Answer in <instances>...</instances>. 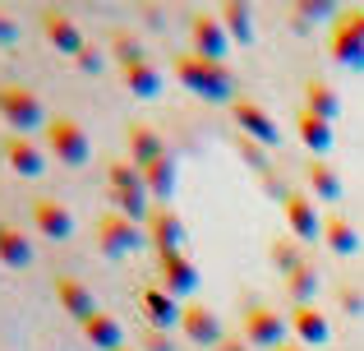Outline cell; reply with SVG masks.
<instances>
[{
    "label": "cell",
    "instance_id": "1",
    "mask_svg": "<svg viewBox=\"0 0 364 351\" xmlns=\"http://www.w3.org/2000/svg\"><path fill=\"white\" fill-rule=\"evenodd\" d=\"M171 74L203 102H235V79H231V70L217 65V61H203V56H194V51H180V56H171Z\"/></svg>",
    "mask_w": 364,
    "mask_h": 351
},
{
    "label": "cell",
    "instance_id": "2",
    "mask_svg": "<svg viewBox=\"0 0 364 351\" xmlns=\"http://www.w3.org/2000/svg\"><path fill=\"white\" fill-rule=\"evenodd\" d=\"M328 51L346 70H364V5H341L328 33Z\"/></svg>",
    "mask_w": 364,
    "mask_h": 351
},
{
    "label": "cell",
    "instance_id": "3",
    "mask_svg": "<svg viewBox=\"0 0 364 351\" xmlns=\"http://www.w3.org/2000/svg\"><path fill=\"white\" fill-rule=\"evenodd\" d=\"M0 120H5L14 135L33 139V130H46V111L28 83H0Z\"/></svg>",
    "mask_w": 364,
    "mask_h": 351
},
{
    "label": "cell",
    "instance_id": "4",
    "mask_svg": "<svg viewBox=\"0 0 364 351\" xmlns=\"http://www.w3.org/2000/svg\"><path fill=\"white\" fill-rule=\"evenodd\" d=\"M42 139H46V148H51V157L65 162V167H83L92 157V139L74 116H46Z\"/></svg>",
    "mask_w": 364,
    "mask_h": 351
},
{
    "label": "cell",
    "instance_id": "5",
    "mask_svg": "<svg viewBox=\"0 0 364 351\" xmlns=\"http://www.w3.org/2000/svg\"><path fill=\"white\" fill-rule=\"evenodd\" d=\"M286 333H291V324H286V315H277L272 305H245L240 337H245L254 351H277V347H286Z\"/></svg>",
    "mask_w": 364,
    "mask_h": 351
},
{
    "label": "cell",
    "instance_id": "6",
    "mask_svg": "<svg viewBox=\"0 0 364 351\" xmlns=\"http://www.w3.org/2000/svg\"><path fill=\"white\" fill-rule=\"evenodd\" d=\"M143 236H148V245L157 250V259H166V254H185V241H189L185 217H180L171 204H152L148 222H143Z\"/></svg>",
    "mask_w": 364,
    "mask_h": 351
},
{
    "label": "cell",
    "instance_id": "7",
    "mask_svg": "<svg viewBox=\"0 0 364 351\" xmlns=\"http://www.w3.org/2000/svg\"><path fill=\"white\" fill-rule=\"evenodd\" d=\"M189 51L203 56V61L226 65V51H231V37H226L217 9H194L189 14Z\"/></svg>",
    "mask_w": 364,
    "mask_h": 351
},
{
    "label": "cell",
    "instance_id": "8",
    "mask_svg": "<svg viewBox=\"0 0 364 351\" xmlns=\"http://www.w3.org/2000/svg\"><path fill=\"white\" fill-rule=\"evenodd\" d=\"M92 236H97V250H102V254H129V250H139V245H148L143 226L129 222V217L116 213V208H107V213L97 217Z\"/></svg>",
    "mask_w": 364,
    "mask_h": 351
},
{
    "label": "cell",
    "instance_id": "9",
    "mask_svg": "<svg viewBox=\"0 0 364 351\" xmlns=\"http://www.w3.org/2000/svg\"><path fill=\"white\" fill-rule=\"evenodd\" d=\"M231 116H235V125L245 130L249 144H258V148H277V144H282V125H277L272 111L258 107L254 98H235L231 102Z\"/></svg>",
    "mask_w": 364,
    "mask_h": 351
},
{
    "label": "cell",
    "instance_id": "10",
    "mask_svg": "<svg viewBox=\"0 0 364 351\" xmlns=\"http://www.w3.org/2000/svg\"><path fill=\"white\" fill-rule=\"evenodd\" d=\"M282 217H286V231H291L295 241H318V236H323V217H318V208H314V194L286 189Z\"/></svg>",
    "mask_w": 364,
    "mask_h": 351
},
{
    "label": "cell",
    "instance_id": "11",
    "mask_svg": "<svg viewBox=\"0 0 364 351\" xmlns=\"http://www.w3.org/2000/svg\"><path fill=\"white\" fill-rule=\"evenodd\" d=\"M180 333L194 347H222V337H226L222 319H217L203 300H185V305H180Z\"/></svg>",
    "mask_w": 364,
    "mask_h": 351
},
{
    "label": "cell",
    "instance_id": "12",
    "mask_svg": "<svg viewBox=\"0 0 364 351\" xmlns=\"http://www.w3.org/2000/svg\"><path fill=\"white\" fill-rule=\"evenodd\" d=\"M37 19H42V33H46V42H51L55 51H65V56H79L83 46H88V37L79 33V23H74V14H70V9H55V5H46V9H37Z\"/></svg>",
    "mask_w": 364,
    "mask_h": 351
},
{
    "label": "cell",
    "instance_id": "13",
    "mask_svg": "<svg viewBox=\"0 0 364 351\" xmlns=\"http://www.w3.org/2000/svg\"><path fill=\"white\" fill-rule=\"evenodd\" d=\"M33 226H37V236H46V241H70L74 236V213L60 204V199L42 194V199H33Z\"/></svg>",
    "mask_w": 364,
    "mask_h": 351
},
{
    "label": "cell",
    "instance_id": "14",
    "mask_svg": "<svg viewBox=\"0 0 364 351\" xmlns=\"http://www.w3.org/2000/svg\"><path fill=\"white\" fill-rule=\"evenodd\" d=\"M286 324H291V333H295V342H300V347L332 342V324H328V315H323L318 305H291Z\"/></svg>",
    "mask_w": 364,
    "mask_h": 351
},
{
    "label": "cell",
    "instance_id": "15",
    "mask_svg": "<svg viewBox=\"0 0 364 351\" xmlns=\"http://www.w3.org/2000/svg\"><path fill=\"white\" fill-rule=\"evenodd\" d=\"M139 310H143V319H148V328H157V333L180 328V300L171 296V291H161V287H143L139 291Z\"/></svg>",
    "mask_w": 364,
    "mask_h": 351
},
{
    "label": "cell",
    "instance_id": "16",
    "mask_svg": "<svg viewBox=\"0 0 364 351\" xmlns=\"http://www.w3.org/2000/svg\"><path fill=\"white\" fill-rule=\"evenodd\" d=\"M157 263H161V291H171V296L185 305V296H194V287H198L194 259H189V254H166V259H157Z\"/></svg>",
    "mask_w": 364,
    "mask_h": 351
},
{
    "label": "cell",
    "instance_id": "17",
    "mask_svg": "<svg viewBox=\"0 0 364 351\" xmlns=\"http://www.w3.org/2000/svg\"><path fill=\"white\" fill-rule=\"evenodd\" d=\"M55 300H60L65 315H74L79 324H88V319L97 315V296H92L79 278H70V273H60V278H55Z\"/></svg>",
    "mask_w": 364,
    "mask_h": 351
},
{
    "label": "cell",
    "instance_id": "18",
    "mask_svg": "<svg viewBox=\"0 0 364 351\" xmlns=\"http://www.w3.org/2000/svg\"><path fill=\"white\" fill-rule=\"evenodd\" d=\"M323 245H328L332 254H341V259L360 254V231H355V222H350L341 208H332V213L323 217Z\"/></svg>",
    "mask_w": 364,
    "mask_h": 351
},
{
    "label": "cell",
    "instance_id": "19",
    "mask_svg": "<svg viewBox=\"0 0 364 351\" xmlns=\"http://www.w3.org/2000/svg\"><path fill=\"white\" fill-rule=\"evenodd\" d=\"M295 135H300V144L309 148L314 157H323V153H332V139H337V130H332V120H323V116H314V111H295Z\"/></svg>",
    "mask_w": 364,
    "mask_h": 351
},
{
    "label": "cell",
    "instance_id": "20",
    "mask_svg": "<svg viewBox=\"0 0 364 351\" xmlns=\"http://www.w3.org/2000/svg\"><path fill=\"white\" fill-rule=\"evenodd\" d=\"M0 153H5L9 167H14V176H42L46 172V153L33 144V139H23V135H9Z\"/></svg>",
    "mask_w": 364,
    "mask_h": 351
},
{
    "label": "cell",
    "instance_id": "21",
    "mask_svg": "<svg viewBox=\"0 0 364 351\" xmlns=\"http://www.w3.org/2000/svg\"><path fill=\"white\" fill-rule=\"evenodd\" d=\"M217 19H222L231 46H254V9H249L245 0H226V5L217 9Z\"/></svg>",
    "mask_w": 364,
    "mask_h": 351
},
{
    "label": "cell",
    "instance_id": "22",
    "mask_svg": "<svg viewBox=\"0 0 364 351\" xmlns=\"http://www.w3.org/2000/svg\"><path fill=\"white\" fill-rule=\"evenodd\" d=\"M157 157H166L161 135L152 125H143V120H134V125H129V162L134 167H148V162H157Z\"/></svg>",
    "mask_w": 364,
    "mask_h": 351
},
{
    "label": "cell",
    "instance_id": "23",
    "mask_svg": "<svg viewBox=\"0 0 364 351\" xmlns=\"http://www.w3.org/2000/svg\"><path fill=\"white\" fill-rule=\"evenodd\" d=\"M143 172V189H148L157 204H166L171 194H176V157H157V162H148V167H139Z\"/></svg>",
    "mask_w": 364,
    "mask_h": 351
},
{
    "label": "cell",
    "instance_id": "24",
    "mask_svg": "<svg viewBox=\"0 0 364 351\" xmlns=\"http://www.w3.org/2000/svg\"><path fill=\"white\" fill-rule=\"evenodd\" d=\"M309 194H314V204H337L341 199V176H337V167H328L323 157H309Z\"/></svg>",
    "mask_w": 364,
    "mask_h": 351
},
{
    "label": "cell",
    "instance_id": "25",
    "mask_svg": "<svg viewBox=\"0 0 364 351\" xmlns=\"http://www.w3.org/2000/svg\"><path fill=\"white\" fill-rule=\"evenodd\" d=\"M83 337H88L97 351H116L124 347V328H120V319L116 315H107V310H97V315L83 324Z\"/></svg>",
    "mask_w": 364,
    "mask_h": 351
},
{
    "label": "cell",
    "instance_id": "26",
    "mask_svg": "<svg viewBox=\"0 0 364 351\" xmlns=\"http://www.w3.org/2000/svg\"><path fill=\"white\" fill-rule=\"evenodd\" d=\"M0 263H5V268H28V263H33V241H28V231H18V226H5V231H0Z\"/></svg>",
    "mask_w": 364,
    "mask_h": 351
},
{
    "label": "cell",
    "instance_id": "27",
    "mask_svg": "<svg viewBox=\"0 0 364 351\" xmlns=\"http://www.w3.org/2000/svg\"><path fill=\"white\" fill-rule=\"evenodd\" d=\"M304 111H314V116H323V120H337L341 102H337V93H332V83L304 79Z\"/></svg>",
    "mask_w": 364,
    "mask_h": 351
},
{
    "label": "cell",
    "instance_id": "28",
    "mask_svg": "<svg viewBox=\"0 0 364 351\" xmlns=\"http://www.w3.org/2000/svg\"><path fill=\"white\" fill-rule=\"evenodd\" d=\"M124 74V88L134 93V98H157L161 93V70L152 61H139V65H129V70H120Z\"/></svg>",
    "mask_w": 364,
    "mask_h": 351
},
{
    "label": "cell",
    "instance_id": "29",
    "mask_svg": "<svg viewBox=\"0 0 364 351\" xmlns=\"http://www.w3.org/2000/svg\"><path fill=\"white\" fill-rule=\"evenodd\" d=\"M107 194H148V189H143V172L129 162V157L107 167Z\"/></svg>",
    "mask_w": 364,
    "mask_h": 351
},
{
    "label": "cell",
    "instance_id": "30",
    "mask_svg": "<svg viewBox=\"0 0 364 351\" xmlns=\"http://www.w3.org/2000/svg\"><path fill=\"white\" fill-rule=\"evenodd\" d=\"M286 291H291V305H314V296H318V273H314V263H300V268L286 273Z\"/></svg>",
    "mask_w": 364,
    "mask_h": 351
},
{
    "label": "cell",
    "instance_id": "31",
    "mask_svg": "<svg viewBox=\"0 0 364 351\" xmlns=\"http://www.w3.org/2000/svg\"><path fill=\"white\" fill-rule=\"evenodd\" d=\"M111 61H116L120 70H129V65L148 61V51L139 46V37H134V33H111Z\"/></svg>",
    "mask_w": 364,
    "mask_h": 351
},
{
    "label": "cell",
    "instance_id": "32",
    "mask_svg": "<svg viewBox=\"0 0 364 351\" xmlns=\"http://www.w3.org/2000/svg\"><path fill=\"white\" fill-rule=\"evenodd\" d=\"M318 19H337V5L332 0H309V5H291V28H309Z\"/></svg>",
    "mask_w": 364,
    "mask_h": 351
},
{
    "label": "cell",
    "instance_id": "33",
    "mask_svg": "<svg viewBox=\"0 0 364 351\" xmlns=\"http://www.w3.org/2000/svg\"><path fill=\"white\" fill-rule=\"evenodd\" d=\"M111 208L116 213H124L129 222H148V213H152V204H148V194H111Z\"/></svg>",
    "mask_w": 364,
    "mask_h": 351
},
{
    "label": "cell",
    "instance_id": "34",
    "mask_svg": "<svg viewBox=\"0 0 364 351\" xmlns=\"http://www.w3.org/2000/svg\"><path fill=\"white\" fill-rule=\"evenodd\" d=\"M272 263H277V268H282V278H286V273H291V268H300V241H295V236H282V241H272Z\"/></svg>",
    "mask_w": 364,
    "mask_h": 351
},
{
    "label": "cell",
    "instance_id": "35",
    "mask_svg": "<svg viewBox=\"0 0 364 351\" xmlns=\"http://www.w3.org/2000/svg\"><path fill=\"white\" fill-rule=\"evenodd\" d=\"M74 65H79L83 74H102V65H107V56H102V46H92V42H88V46H83L79 56H74Z\"/></svg>",
    "mask_w": 364,
    "mask_h": 351
},
{
    "label": "cell",
    "instance_id": "36",
    "mask_svg": "<svg viewBox=\"0 0 364 351\" xmlns=\"http://www.w3.org/2000/svg\"><path fill=\"white\" fill-rule=\"evenodd\" d=\"M263 153H267V148H258V144H249V139H240V157L254 167L258 176H267V157H263Z\"/></svg>",
    "mask_w": 364,
    "mask_h": 351
},
{
    "label": "cell",
    "instance_id": "37",
    "mask_svg": "<svg viewBox=\"0 0 364 351\" xmlns=\"http://www.w3.org/2000/svg\"><path fill=\"white\" fill-rule=\"evenodd\" d=\"M139 351H176V337H171V333H157V328H148Z\"/></svg>",
    "mask_w": 364,
    "mask_h": 351
},
{
    "label": "cell",
    "instance_id": "38",
    "mask_svg": "<svg viewBox=\"0 0 364 351\" xmlns=\"http://www.w3.org/2000/svg\"><path fill=\"white\" fill-rule=\"evenodd\" d=\"M337 296H341V310H346V315H364V296L355 287H341Z\"/></svg>",
    "mask_w": 364,
    "mask_h": 351
},
{
    "label": "cell",
    "instance_id": "39",
    "mask_svg": "<svg viewBox=\"0 0 364 351\" xmlns=\"http://www.w3.org/2000/svg\"><path fill=\"white\" fill-rule=\"evenodd\" d=\"M14 37H18V23H14V19H9V9H0V42H14Z\"/></svg>",
    "mask_w": 364,
    "mask_h": 351
},
{
    "label": "cell",
    "instance_id": "40",
    "mask_svg": "<svg viewBox=\"0 0 364 351\" xmlns=\"http://www.w3.org/2000/svg\"><path fill=\"white\" fill-rule=\"evenodd\" d=\"M217 351H254V347H249L245 337H222V347H217Z\"/></svg>",
    "mask_w": 364,
    "mask_h": 351
},
{
    "label": "cell",
    "instance_id": "41",
    "mask_svg": "<svg viewBox=\"0 0 364 351\" xmlns=\"http://www.w3.org/2000/svg\"><path fill=\"white\" fill-rule=\"evenodd\" d=\"M277 351H304L300 342H286V347H277Z\"/></svg>",
    "mask_w": 364,
    "mask_h": 351
},
{
    "label": "cell",
    "instance_id": "42",
    "mask_svg": "<svg viewBox=\"0 0 364 351\" xmlns=\"http://www.w3.org/2000/svg\"><path fill=\"white\" fill-rule=\"evenodd\" d=\"M116 351H139V347H129V342H124V347H116Z\"/></svg>",
    "mask_w": 364,
    "mask_h": 351
},
{
    "label": "cell",
    "instance_id": "43",
    "mask_svg": "<svg viewBox=\"0 0 364 351\" xmlns=\"http://www.w3.org/2000/svg\"><path fill=\"white\" fill-rule=\"evenodd\" d=\"M0 231H5V222H0Z\"/></svg>",
    "mask_w": 364,
    "mask_h": 351
}]
</instances>
